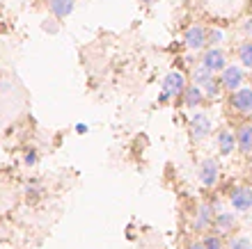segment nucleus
<instances>
[{"mask_svg": "<svg viewBox=\"0 0 252 249\" xmlns=\"http://www.w3.org/2000/svg\"><path fill=\"white\" fill-rule=\"evenodd\" d=\"M227 206L234 210L236 215H248L252 213V185L241 183L232 188V192L227 194Z\"/></svg>", "mask_w": 252, "mask_h": 249, "instance_id": "f257e3e1", "label": "nucleus"}, {"mask_svg": "<svg viewBox=\"0 0 252 249\" xmlns=\"http://www.w3.org/2000/svg\"><path fill=\"white\" fill-rule=\"evenodd\" d=\"M186 92V76L181 71H170L160 85V101H172Z\"/></svg>", "mask_w": 252, "mask_h": 249, "instance_id": "f03ea898", "label": "nucleus"}, {"mask_svg": "<svg viewBox=\"0 0 252 249\" xmlns=\"http://www.w3.org/2000/svg\"><path fill=\"white\" fill-rule=\"evenodd\" d=\"M197 178L206 190H213V188L218 185V178H220V163L213 156L204 158L197 167Z\"/></svg>", "mask_w": 252, "mask_h": 249, "instance_id": "7ed1b4c3", "label": "nucleus"}, {"mask_svg": "<svg viewBox=\"0 0 252 249\" xmlns=\"http://www.w3.org/2000/svg\"><path fill=\"white\" fill-rule=\"evenodd\" d=\"M220 85H222V89H227V92H236V89H241V87L246 85V69L241 64H227V69L222 73H220Z\"/></svg>", "mask_w": 252, "mask_h": 249, "instance_id": "20e7f679", "label": "nucleus"}, {"mask_svg": "<svg viewBox=\"0 0 252 249\" xmlns=\"http://www.w3.org/2000/svg\"><path fill=\"white\" fill-rule=\"evenodd\" d=\"M184 44H186V48L192 53L204 51L206 44H209V30H206L202 23H192L186 32H184Z\"/></svg>", "mask_w": 252, "mask_h": 249, "instance_id": "39448f33", "label": "nucleus"}, {"mask_svg": "<svg viewBox=\"0 0 252 249\" xmlns=\"http://www.w3.org/2000/svg\"><path fill=\"white\" fill-rule=\"evenodd\" d=\"M213 126H211V119H209V114L202 110L192 112L190 117V138L192 142H204L209 135H211Z\"/></svg>", "mask_w": 252, "mask_h": 249, "instance_id": "423d86ee", "label": "nucleus"}, {"mask_svg": "<svg viewBox=\"0 0 252 249\" xmlns=\"http://www.w3.org/2000/svg\"><path fill=\"white\" fill-rule=\"evenodd\" d=\"M192 231L195 233H209L213 231V210H211V203L209 201H202L192 215Z\"/></svg>", "mask_w": 252, "mask_h": 249, "instance_id": "0eeeda50", "label": "nucleus"}, {"mask_svg": "<svg viewBox=\"0 0 252 249\" xmlns=\"http://www.w3.org/2000/svg\"><path fill=\"white\" fill-rule=\"evenodd\" d=\"M229 103L241 117H252V85H243L241 89H236Z\"/></svg>", "mask_w": 252, "mask_h": 249, "instance_id": "6e6552de", "label": "nucleus"}, {"mask_svg": "<svg viewBox=\"0 0 252 249\" xmlns=\"http://www.w3.org/2000/svg\"><path fill=\"white\" fill-rule=\"evenodd\" d=\"M202 66H206L209 71L216 76V73H222L227 69V55L222 48H209V51H204V55H202V62H199Z\"/></svg>", "mask_w": 252, "mask_h": 249, "instance_id": "1a4fd4ad", "label": "nucleus"}, {"mask_svg": "<svg viewBox=\"0 0 252 249\" xmlns=\"http://www.w3.org/2000/svg\"><path fill=\"white\" fill-rule=\"evenodd\" d=\"M239 226V215L234 213V210H222L218 215L213 217V231L220 233V236H227V233H232L234 229Z\"/></svg>", "mask_w": 252, "mask_h": 249, "instance_id": "9d476101", "label": "nucleus"}, {"mask_svg": "<svg viewBox=\"0 0 252 249\" xmlns=\"http://www.w3.org/2000/svg\"><path fill=\"white\" fill-rule=\"evenodd\" d=\"M216 144H218L220 156H232L236 151V133H232L229 128H222L216 135Z\"/></svg>", "mask_w": 252, "mask_h": 249, "instance_id": "9b49d317", "label": "nucleus"}, {"mask_svg": "<svg viewBox=\"0 0 252 249\" xmlns=\"http://www.w3.org/2000/svg\"><path fill=\"white\" fill-rule=\"evenodd\" d=\"M236 149L243 156H250L252 153V124H243L236 131Z\"/></svg>", "mask_w": 252, "mask_h": 249, "instance_id": "f8f14e48", "label": "nucleus"}, {"mask_svg": "<svg viewBox=\"0 0 252 249\" xmlns=\"http://www.w3.org/2000/svg\"><path fill=\"white\" fill-rule=\"evenodd\" d=\"M236 57H239V64L246 69V71L252 73V41L246 39L241 41L239 48H236Z\"/></svg>", "mask_w": 252, "mask_h": 249, "instance_id": "ddd939ff", "label": "nucleus"}, {"mask_svg": "<svg viewBox=\"0 0 252 249\" xmlns=\"http://www.w3.org/2000/svg\"><path fill=\"white\" fill-rule=\"evenodd\" d=\"M213 78H216V76H213V73L209 71L206 66H202V64H197V66H195V69H192V73H190L192 85H195V87H199V89H204V87L209 85V83H211Z\"/></svg>", "mask_w": 252, "mask_h": 249, "instance_id": "4468645a", "label": "nucleus"}, {"mask_svg": "<svg viewBox=\"0 0 252 249\" xmlns=\"http://www.w3.org/2000/svg\"><path fill=\"white\" fill-rule=\"evenodd\" d=\"M48 9L55 19H66L73 12V0H48Z\"/></svg>", "mask_w": 252, "mask_h": 249, "instance_id": "2eb2a0df", "label": "nucleus"}, {"mask_svg": "<svg viewBox=\"0 0 252 249\" xmlns=\"http://www.w3.org/2000/svg\"><path fill=\"white\" fill-rule=\"evenodd\" d=\"M202 101H204V94H202L199 87H195V85L186 87V92H184V103H186V108H199Z\"/></svg>", "mask_w": 252, "mask_h": 249, "instance_id": "dca6fc26", "label": "nucleus"}, {"mask_svg": "<svg viewBox=\"0 0 252 249\" xmlns=\"http://www.w3.org/2000/svg\"><path fill=\"white\" fill-rule=\"evenodd\" d=\"M202 243H204V249H225L227 247V240L220 236V233H216V231L204 233V236H202Z\"/></svg>", "mask_w": 252, "mask_h": 249, "instance_id": "f3484780", "label": "nucleus"}, {"mask_svg": "<svg viewBox=\"0 0 252 249\" xmlns=\"http://www.w3.org/2000/svg\"><path fill=\"white\" fill-rule=\"evenodd\" d=\"M202 94H204V99H209V101H218L220 94H222V85H220V80L213 78L211 83H209V85L202 89Z\"/></svg>", "mask_w": 252, "mask_h": 249, "instance_id": "a211bd4d", "label": "nucleus"}, {"mask_svg": "<svg viewBox=\"0 0 252 249\" xmlns=\"http://www.w3.org/2000/svg\"><path fill=\"white\" fill-rule=\"evenodd\" d=\"M225 41H227V32L222 28H211L209 30V44H211V48H220Z\"/></svg>", "mask_w": 252, "mask_h": 249, "instance_id": "6ab92c4d", "label": "nucleus"}, {"mask_svg": "<svg viewBox=\"0 0 252 249\" xmlns=\"http://www.w3.org/2000/svg\"><path fill=\"white\" fill-rule=\"evenodd\" d=\"M252 247V240L250 236H234L227 240V247L225 249H250Z\"/></svg>", "mask_w": 252, "mask_h": 249, "instance_id": "aec40b11", "label": "nucleus"}, {"mask_svg": "<svg viewBox=\"0 0 252 249\" xmlns=\"http://www.w3.org/2000/svg\"><path fill=\"white\" fill-rule=\"evenodd\" d=\"M239 28H241V32H243V37L252 41V16H248V19L241 21V26H239Z\"/></svg>", "mask_w": 252, "mask_h": 249, "instance_id": "412c9836", "label": "nucleus"}, {"mask_svg": "<svg viewBox=\"0 0 252 249\" xmlns=\"http://www.w3.org/2000/svg\"><path fill=\"white\" fill-rule=\"evenodd\" d=\"M186 249H204V243H202V238H192L190 243L186 245Z\"/></svg>", "mask_w": 252, "mask_h": 249, "instance_id": "4be33fe9", "label": "nucleus"}, {"mask_svg": "<svg viewBox=\"0 0 252 249\" xmlns=\"http://www.w3.org/2000/svg\"><path fill=\"white\" fill-rule=\"evenodd\" d=\"M37 163V153L34 151H28L26 153V165H34Z\"/></svg>", "mask_w": 252, "mask_h": 249, "instance_id": "5701e85b", "label": "nucleus"}, {"mask_svg": "<svg viewBox=\"0 0 252 249\" xmlns=\"http://www.w3.org/2000/svg\"><path fill=\"white\" fill-rule=\"evenodd\" d=\"M76 131H78V133H87V126L85 124H78V126H76Z\"/></svg>", "mask_w": 252, "mask_h": 249, "instance_id": "b1692460", "label": "nucleus"}, {"mask_svg": "<svg viewBox=\"0 0 252 249\" xmlns=\"http://www.w3.org/2000/svg\"><path fill=\"white\" fill-rule=\"evenodd\" d=\"M142 2H145V5H154V2H156V0H142Z\"/></svg>", "mask_w": 252, "mask_h": 249, "instance_id": "393cba45", "label": "nucleus"}, {"mask_svg": "<svg viewBox=\"0 0 252 249\" xmlns=\"http://www.w3.org/2000/svg\"><path fill=\"white\" fill-rule=\"evenodd\" d=\"M248 158H250V165H252V153H250V156H248Z\"/></svg>", "mask_w": 252, "mask_h": 249, "instance_id": "a878e982", "label": "nucleus"}, {"mask_svg": "<svg viewBox=\"0 0 252 249\" xmlns=\"http://www.w3.org/2000/svg\"><path fill=\"white\" fill-rule=\"evenodd\" d=\"M250 249H252V247H250Z\"/></svg>", "mask_w": 252, "mask_h": 249, "instance_id": "bb28decb", "label": "nucleus"}]
</instances>
